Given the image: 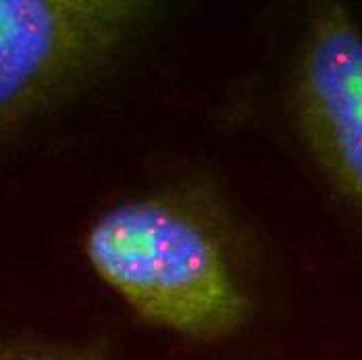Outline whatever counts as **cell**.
<instances>
[{
	"mask_svg": "<svg viewBox=\"0 0 362 360\" xmlns=\"http://www.w3.org/2000/svg\"><path fill=\"white\" fill-rule=\"evenodd\" d=\"M83 246L96 275L148 323L217 342L248 319L250 298L218 229L183 198L121 202L94 221Z\"/></svg>",
	"mask_w": 362,
	"mask_h": 360,
	"instance_id": "1",
	"label": "cell"
},
{
	"mask_svg": "<svg viewBox=\"0 0 362 360\" xmlns=\"http://www.w3.org/2000/svg\"><path fill=\"white\" fill-rule=\"evenodd\" d=\"M150 11L142 0H0V136L103 71Z\"/></svg>",
	"mask_w": 362,
	"mask_h": 360,
	"instance_id": "2",
	"label": "cell"
},
{
	"mask_svg": "<svg viewBox=\"0 0 362 360\" xmlns=\"http://www.w3.org/2000/svg\"><path fill=\"white\" fill-rule=\"evenodd\" d=\"M293 105L327 178L362 211V28L339 2H319L310 11Z\"/></svg>",
	"mask_w": 362,
	"mask_h": 360,
	"instance_id": "3",
	"label": "cell"
},
{
	"mask_svg": "<svg viewBox=\"0 0 362 360\" xmlns=\"http://www.w3.org/2000/svg\"><path fill=\"white\" fill-rule=\"evenodd\" d=\"M0 360H103L96 352L69 346H15L0 352Z\"/></svg>",
	"mask_w": 362,
	"mask_h": 360,
	"instance_id": "4",
	"label": "cell"
}]
</instances>
